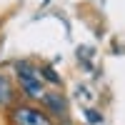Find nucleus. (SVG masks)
Segmentation results:
<instances>
[{
	"instance_id": "1",
	"label": "nucleus",
	"mask_w": 125,
	"mask_h": 125,
	"mask_svg": "<svg viewBox=\"0 0 125 125\" xmlns=\"http://www.w3.org/2000/svg\"><path fill=\"white\" fill-rule=\"evenodd\" d=\"M13 70H15V83H18V88L25 98L40 100L45 95V80L40 78V68H35L33 62L18 60L13 65Z\"/></svg>"
},
{
	"instance_id": "2",
	"label": "nucleus",
	"mask_w": 125,
	"mask_h": 125,
	"mask_svg": "<svg viewBox=\"0 0 125 125\" xmlns=\"http://www.w3.org/2000/svg\"><path fill=\"white\" fill-rule=\"evenodd\" d=\"M8 120H10V125H53V118L43 108L28 105V103L13 105L8 113Z\"/></svg>"
},
{
	"instance_id": "3",
	"label": "nucleus",
	"mask_w": 125,
	"mask_h": 125,
	"mask_svg": "<svg viewBox=\"0 0 125 125\" xmlns=\"http://www.w3.org/2000/svg\"><path fill=\"white\" fill-rule=\"evenodd\" d=\"M40 103H43V110L48 113L50 118H58V120H65L68 118V100L60 95V93L50 90L45 93L43 98H40Z\"/></svg>"
},
{
	"instance_id": "4",
	"label": "nucleus",
	"mask_w": 125,
	"mask_h": 125,
	"mask_svg": "<svg viewBox=\"0 0 125 125\" xmlns=\"http://www.w3.org/2000/svg\"><path fill=\"white\" fill-rule=\"evenodd\" d=\"M15 105V88L8 75L0 73V110H10Z\"/></svg>"
},
{
	"instance_id": "5",
	"label": "nucleus",
	"mask_w": 125,
	"mask_h": 125,
	"mask_svg": "<svg viewBox=\"0 0 125 125\" xmlns=\"http://www.w3.org/2000/svg\"><path fill=\"white\" fill-rule=\"evenodd\" d=\"M40 78H43L45 83H50V85H55V88L60 85V75H58L50 65H43V68H40Z\"/></svg>"
},
{
	"instance_id": "6",
	"label": "nucleus",
	"mask_w": 125,
	"mask_h": 125,
	"mask_svg": "<svg viewBox=\"0 0 125 125\" xmlns=\"http://www.w3.org/2000/svg\"><path fill=\"white\" fill-rule=\"evenodd\" d=\"M85 118H88L93 125H98V123L103 120V118H100V113H98V110H93V108H88V110H85Z\"/></svg>"
}]
</instances>
